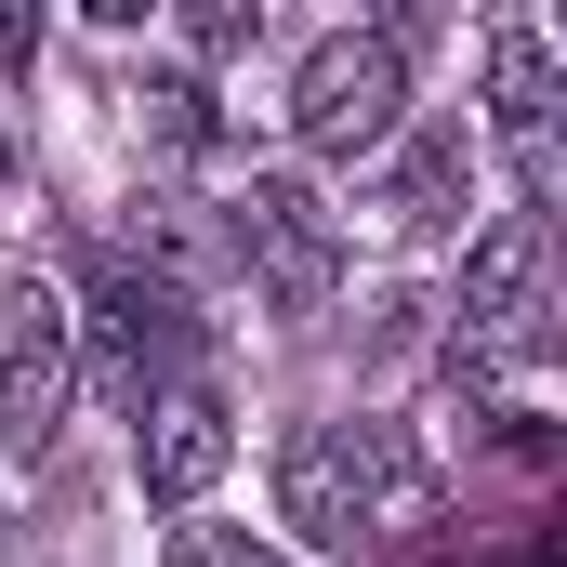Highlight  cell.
I'll list each match as a JSON object with an SVG mask.
<instances>
[{
	"label": "cell",
	"instance_id": "cell-7",
	"mask_svg": "<svg viewBox=\"0 0 567 567\" xmlns=\"http://www.w3.org/2000/svg\"><path fill=\"white\" fill-rule=\"evenodd\" d=\"M225 449H238V435H225V396H212L198 370H172L158 396H133V462H145V502H172V515H185V502H212Z\"/></svg>",
	"mask_w": 567,
	"mask_h": 567
},
{
	"label": "cell",
	"instance_id": "cell-5",
	"mask_svg": "<svg viewBox=\"0 0 567 567\" xmlns=\"http://www.w3.org/2000/svg\"><path fill=\"white\" fill-rule=\"evenodd\" d=\"M225 238H238V265L265 278L278 317H317L330 278H343V238H330V212H317V185H303V172H251V185L225 198Z\"/></svg>",
	"mask_w": 567,
	"mask_h": 567
},
{
	"label": "cell",
	"instance_id": "cell-2",
	"mask_svg": "<svg viewBox=\"0 0 567 567\" xmlns=\"http://www.w3.org/2000/svg\"><path fill=\"white\" fill-rule=\"evenodd\" d=\"M290 133L317 158H370V145L410 133V53L383 27H330L303 66H290Z\"/></svg>",
	"mask_w": 567,
	"mask_h": 567
},
{
	"label": "cell",
	"instance_id": "cell-4",
	"mask_svg": "<svg viewBox=\"0 0 567 567\" xmlns=\"http://www.w3.org/2000/svg\"><path fill=\"white\" fill-rule=\"evenodd\" d=\"M66 396H80V303L40 278L0 290V449H53L66 435Z\"/></svg>",
	"mask_w": 567,
	"mask_h": 567
},
{
	"label": "cell",
	"instance_id": "cell-6",
	"mask_svg": "<svg viewBox=\"0 0 567 567\" xmlns=\"http://www.w3.org/2000/svg\"><path fill=\"white\" fill-rule=\"evenodd\" d=\"M93 343H106V383L120 396H158L172 370H185V290L158 278V265H93V317H80Z\"/></svg>",
	"mask_w": 567,
	"mask_h": 567
},
{
	"label": "cell",
	"instance_id": "cell-13",
	"mask_svg": "<svg viewBox=\"0 0 567 567\" xmlns=\"http://www.w3.org/2000/svg\"><path fill=\"white\" fill-rule=\"evenodd\" d=\"M502 567H567V555H555V542H515V555H502Z\"/></svg>",
	"mask_w": 567,
	"mask_h": 567
},
{
	"label": "cell",
	"instance_id": "cell-9",
	"mask_svg": "<svg viewBox=\"0 0 567 567\" xmlns=\"http://www.w3.org/2000/svg\"><path fill=\"white\" fill-rule=\"evenodd\" d=\"M555 53H542V27H502L488 40V120H502V145H515V172H528V212L555 198Z\"/></svg>",
	"mask_w": 567,
	"mask_h": 567
},
{
	"label": "cell",
	"instance_id": "cell-11",
	"mask_svg": "<svg viewBox=\"0 0 567 567\" xmlns=\"http://www.w3.org/2000/svg\"><path fill=\"white\" fill-rule=\"evenodd\" d=\"M172 567H278V555H265V542H225V528H185Z\"/></svg>",
	"mask_w": 567,
	"mask_h": 567
},
{
	"label": "cell",
	"instance_id": "cell-3",
	"mask_svg": "<svg viewBox=\"0 0 567 567\" xmlns=\"http://www.w3.org/2000/svg\"><path fill=\"white\" fill-rule=\"evenodd\" d=\"M542 343H555V225L502 212L462 251V343H449V370L462 357H542Z\"/></svg>",
	"mask_w": 567,
	"mask_h": 567
},
{
	"label": "cell",
	"instance_id": "cell-10",
	"mask_svg": "<svg viewBox=\"0 0 567 567\" xmlns=\"http://www.w3.org/2000/svg\"><path fill=\"white\" fill-rule=\"evenodd\" d=\"M185 40H198V53H251V40H265V13H238V0H212V13H185Z\"/></svg>",
	"mask_w": 567,
	"mask_h": 567
},
{
	"label": "cell",
	"instance_id": "cell-14",
	"mask_svg": "<svg viewBox=\"0 0 567 567\" xmlns=\"http://www.w3.org/2000/svg\"><path fill=\"white\" fill-rule=\"evenodd\" d=\"M0 567H13V555H0Z\"/></svg>",
	"mask_w": 567,
	"mask_h": 567
},
{
	"label": "cell",
	"instance_id": "cell-8",
	"mask_svg": "<svg viewBox=\"0 0 567 567\" xmlns=\"http://www.w3.org/2000/svg\"><path fill=\"white\" fill-rule=\"evenodd\" d=\"M462 212H475V133H462V120H423V133H396L383 225H396V238H462Z\"/></svg>",
	"mask_w": 567,
	"mask_h": 567
},
{
	"label": "cell",
	"instance_id": "cell-1",
	"mask_svg": "<svg viewBox=\"0 0 567 567\" xmlns=\"http://www.w3.org/2000/svg\"><path fill=\"white\" fill-rule=\"evenodd\" d=\"M278 515L317 555H410L435 542V475L396 423H303L278 449Z\"/></svg>",
	"mask_w": 567,
	"mask_h": 567
},
{
	"label": "cell",
	"instance_id": "cell-12",
	"mask_svg": "<svg viewBox=\"0 0 567 567\" xmlns=\"http://www.w3.org/2000/svg\"><path fill=\"white\" fill-rule=\"evenodd\" d=\"M40 53V13H0V66H27Z\"/></svg>",
	"mask_w": 567,
	"mask_h": 567
}]
</instances>
